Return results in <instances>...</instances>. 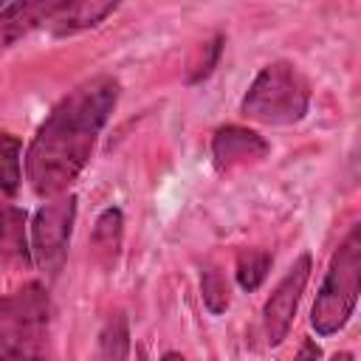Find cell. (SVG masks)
I'll return each instance as SVG.
<instances>
[{"label":"cell","mask_w":361,"mask_h":361,"mask_svg":"<svg viewBox=\"0 0 361 361\" xmlns=\"http://www.w3.org/2000/svg\"><path fill=\"white\" fill-rule=\"evenodd\" d=\"M121 85L110 73L85 79L45 116L25 149V178L37 197H62L87 166Z\"/></svg>","instance_id":"cell-1"},{"label":"cell","mask_w":361,"mask_h":361,"mask_svg":"<svg viewBox=\"0 0 361 361\" xmlns=\"http://www.w3.org/2000/svg\"><path fill=\"white\" fill-rule=\"evenodd\" d=\"M51 296L31 279L0 299V361H56L51 341Z\"/></svg>","instance_id":"cell-2"},{"label":"cell","mask_w":361,"mask_h":361,"mask_svg":"<svg viewBox=\"0 0 361 361\" xmlns=\"http://www.w3.org/2000/svg\"><path fill=\"white\" fill-rule=\"evenodd\" d=\"M358 290H361V226L355 223L336 248L327 274L319 285L316 302L310 307V327L316 330V336L322 338L336 336L350 322L358 305Z\"/></svg>","instance_id":"cell-3"},{"label":"cell","mask_w":361,"mask_h":361,"mask_svg":"<svg viewBox=\"0 0 361 361\" xmlns=\"http://www.w3.org/2000/svg\"><path fill=\"white\" fill-rule=\"evenodd\" d=\"M310 110V85L293 62H268L248 85L240 113L259 124H299Z\"/></svg>","instance_id":"cell-4"},{"label":"cell","mask_w":361,"mask_h":361,"mask_svg":"<svg viewBox=\"0 0 361 361\" xmlns=\"http://www.w3.org/2000/svg\"><path fill=\"white\" fill-rule=\"evenodd\" d=\"M76 223V195H62L42 203L28 226V251L31 265L45 274V279H56L68 259V245Z\"/></svg>","instance_id":"cell-5"},{"label":"cell","mask_w":361,"mask_h":361,"mask_svg":"<svg viewBox=\"0 0 361 361\" xmlns=\"http://www.w3.org/2000/svg\"><path fill=\"white\" fill-rule=\"evenodd\" d=\"M310 271H313V257L305 251L296 257V262L285 271V276L276 282L274 293L268 296V302L262 307V330H265V338L271 347H279L288 338L296 307L305 293V285L310 279Z\"/></svg>","instance_id":"cell-6"},{"label":"cell","mask_w":361,"mask_h":361,"mask_svg":"<svg viewBox=\"0 0 361 361\" xmlns=\"http://www.w3.org/2000/svg\"><path fill=\"white\" fill-rule=\"evenodd\" d=\"M271 152V144L240 124H226L212 135V161L217 172H231L234 166L262 161Z\"/></svg>","instance_id":"cell-7"},{"label":"cell","mask_w":361,"mask_h":361,"mask_svg":"<svg viewBox=\"0 0 361 361\" xmlns=\"http://www.w3.org/2000/svg\"><path fill=\"white\" fill-rule=\"evenodd\" d=\"M116 8H118V3H113V0H76V3L59 0V3H51V11L42 25L54 37H71V34L96 28Z\"/></svg>","instance_id":"cell-8"},{"label":"cell","mask_w":361,"mask_h":361,"mask_svg":"<svg viewBox=\"0 0 361 361\" xmlns=\"http://www.w3.org/2000/svg\"><path fill=\"white\" fill-rule=\"evenodd\" d=\"M0 262L31 265L28 214L20 206H11V203H0Z\"/></svg>","instance_id":"cell-9"},{"label":"cell","mask_w":361,"mask_h":361,"mask_svg":"<svg viewBox=\"0 0 361 361\" xmlns=\"http://www.w3.org/2000/svg\"><path fill=\"white\" fill-rule=\"evenodd\" d=\"M121 240H124V214H121L118 206H110L96 217V226H93V234H90L93 251H96L102 265L110 268L116 262V257L121 251Z\"/></svg>","instance_id":"cell-10"},{"label":"cell","mask_w":361,"mask_h":361,"mask_svg":"<svg viewBox=\"0 0 361 361\" xmlns=\"http://www.w3.org/2000/svg\"><path fill=\"white\" fill-rule=\"evenodd\" d=\"M130 319L124 310H113L102 330H99V347H96V358L99 361H130Z\"/></svg>","instance_id":"cell-11"},{"label":"cell","mask_w":361,"mask_h":361,"mask_svg":"<svg viewBox=\"0 0 361 361\" xmlns=\"http://www.w3.org/2000/svg\"><path fill=\"white\" fill-rule=\"evenodd\" d=\"M23 183V144L17 135L0 130V195L14 197Z\"/></svg>","instance_id":"cell-12"},{"label":"cell","mask_w":361,"mask_h":361,"mask_svg":"<svg viewBox=\"0 0 361 361\" xmlns=\"http://www.w3.org/2000/svg\"><path fill=\"white\" fill-rule=\"evenodd\" d=\"M271 262H274V257L268 251H262V248H245V251H240L237 254V265H234L237 285L245 293H254L265 282V276L271 271Z\"/></svg>","instance_id":"cell-13"},{"label":"cell","mask_w":361,"mask_h":361,"mask_svg":"<svg viewBox=\"0 0 361 361\" xmlns=\"http://www.w3.org/2000/svg\"><path fill=\"white\" fill-rule=\"evenodd\" d=\"M223 45H226V37L223 34H214L212 39L200 42L197 59L192 62V71L186 76V85H200V82H206L214 73V68H217V62L223 56Z\"/></svg>","instance_id":"cell-14"},{"label":"cell","mask_w":361,"mask_h":361,"mask_svg":"<svg viewBox=\"0 0 361 361\" xmlns=\"http://www.w3.org/2000/svg\"><path fill=\"white\" fill-rule=\"evenodd\" d=\"M200 296H203V305L212 316H220L228 310V285L223 279V274L217 268H206L203 276H200Z\"/></svg>","instance_id":"cell-15"},{"label":"cell","mask_w":361,"mask_h":361,"mask_svg":"<svg viewBox=\"0 0 361 361\" xmlns=\"http://www.w3.org/2000/svg\"><path fill=\"white\" fill-rule=\"evenodd\" d=\"M296 361H322V347L313 338H305L299 353H296Z\"/></svg>","instance_id":"cell-16"},{"label":"cell","mask_w":361,"mask_h":361,"mask_svg":"<svg viewBox=\"0 0 361 361\" xmlns=\"http://www.w3.org/2000/svg\"><path fill=\"white\" fill-rule=\"evenodd\" d=\"M330 361H353V353H347V350H341V353H333V358Z\"/></svg>","instance_id":"cell-17"},{"label":"cell","mask_w":361,"mask_h":361,"mask_svg":"<svg viewBox=\"0 0 361 361\" xmlns=\"http://www.w3.org/2000/svg\"><path fill=\"white\" fill-rule=\"evenodd\" d=\"M161 361H186V358H183L180 353H164V358H161Z\"/></svg>","instance_id":"cell-18"}]
</instances>
